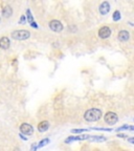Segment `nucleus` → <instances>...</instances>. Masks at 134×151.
Here are the masks:
<instances>
[{"label": "nucleus", "mask_w": 134, "mask_h": 151, "mask_svg": "<svg viewBox=\"0 0 134 151\" xmlns=\"http://www.w3.org/2000/svg\"><path fill=\"white\" fill-rule=\"evenodd\" d=\"M102 118V110L99 108H91L88 109L84 113V119L87 122H97Z\"/></svg>", "instance_id": "obj_1"}, {"label": "nucleus", "mask_w": 134, "mask_h": 151, "mask_svg": "<svg viewBox=\"0 0 134 151\" xmlns=\"http://www.w3.org/2000/svg\"><path fill=\"white\" fill-rule=\"evenodd\" d=\"M29 36H31V33L25 29H18L12 33V38L15 40H25L29 38Z\"/></svg>", "instance_id": "obj_2"}, {"label": "nucleus", "mask_w": 134, "mask_h": 151, "mask_svg": "<svg viewBox=\"0 0 134 151\" xmlns=\"http://www.w3.org/2000/svg\"><path fill=\"white\" fill-rule=\"evenodd\" d=\"M104 120H105V122L108 124V125H114L116 122L118 121V116H116L114 112H107L106 116H105V118H104Z\"/></svg>", "instance_id": "obj_3"}, {"label": "nucleus", "mask_w": 134, "mask_h": 151, "mask_svg": "<svg viewBox=\"0 0 134 151\" xmlns=\"http://www.w3.org/2000/svg\"><path fill=\"white\" fill-rule=\"evenodd\" d=\"M20 131H21V134L32 135L34 133V127L31 124L23 123V124H21V126H20Z\"/></svg>", "instance_id": "obj_4"}, {"label": "nucleus", "mask_w": 134, "mask_h": 151, "mask_svg": "<svg viewBox=\"0 0 134 151\" xmlns=\"http://www.w3.org/2000/svg\"><path fill=\"white\" fill-rule=\"evenodd\" d=\"M49 27L52 31L59 33V32H62V29H63V24L59 20H52V21L49 22Z\"/></svg>", "instance_id": "obj_5"}, {"label": "nucleus", "mask_w": 134, "mask_h": 151, "mask_svg": "<svg viewBox=\"0 0 134 151\" xmlns=\"http://www.w3.org/2000/svg\"><path fill=\"white\" fill-rule=\"evenodd\" d=\"M111 36V29L108 26H103L99 29V37L102 39H107Z\"/></svg>", "instance_id": "obj_6"}, {"label": "nucleus", "mask_w": 134, "mask_h": 151, "mask_svg": "<svg viewBox=\"0 0 134 151\" xmlns=\"http://www.w3.org/2000/svg\"><path fill=\"white\" fill-rule=\"evenodd\" d=\"M99 9L101 15H107L109 13V11H110V3L108 1H104V2L101 3Z\"/></svg>", "instance_id": "obj_7"}, {"label": "nucleus", "mask_w": 134, "mask_h": 151, "mask_svg": "<svg viewBox=\"0 0 134 151\" xmlns=\"http://www.w3.org/2000/svg\"><path fill=\"white\" fill-rule=\"evenodd\" d=\"M89 139V135H87V134L78 135V137H73V135H71V137H67V139H65V143L66 144H68V143H70V142H72V141H83V139Z\"/></svg>", "instance_id": "obj_8"}, {"label": "nucleus", "mask_w": 134, "mask_h": 151, "mask_svg": "<svg viewBox=\"0 0 134 151\" xmlns=\"http://www.w3.org/2000/svg\"><path fill=\"white\" fill-rule=\"evenodd\" d=\"M130 38V33L128 31H120V33H118V40L120 41V42H126V41L129 40Z\"/></svg>", "instance_id": "obj_9"}, {"label": "nucleus", "mask_w": 134, "mask_h": 151, "mask_svg": "<svg viewBox=\"0 0 134 151\" xmlns=\"http://www.w3.org/2000/svg\"><path fill=\"white\" fill-rule=\"evenodd\" d=\"M11 46V41L7 37H2L0 39V48L2 50H7Z\"/></svg>", "instance_id": "obj_10"}, {"label": "nucleus", "mask_w": 134, "mask_h": 151, "mask_svg": "<svg viewBox=\"0 0 134 151\" xmlns=\"http://www.w3.org/2000/svg\"><path fill=\"white\" fill-rule=\"evenodd\" d=\"M48 128H49V123L47 122V121H43V122H41L39 125H38V130H39V132H45L46 130H48Z\"/></svg>", "instance_id": "obj_11"}, {"label": "nucleus", "mask_w": 134, "mask_h": 151, "mask_svg": "<svg viewBox=\"0 0 134 151\" xmlns=\"http://www.w3.org/2000/svg\"><path fill=\"white\" fill-rule=\"evenodd\" d=\"M13 15V9L12 6H9V5H6L4 6V9H2V16L4 18H9V17Z\"/></svg>", "instance_id": "obj_12"}, {"label": "nucleus", "mask_w": 134, "mask_h": 151, "mask_svg": "<svg viewBox=\"0 0 134 151\" xmlns=\"http://www.w3.org/2000/svg\"><path fill=\"white\" fill-rule=\"evenodd\" d=\"M26 20H27L28 22H29V24H33L34 22V17H33V15H32V13H31V11H29V9H27V11H26Z\"/></svg>", "instance_id": "obj_13"}, {"label": "nucleus", "mask_w": 134, "mask_h": 151, "mask_svg": "<svg viewBox=\"0 0 134 151\" xmlns=\"http://www.w3.org/2000/svg\"><path fill=\"white\" fill-rule=\"evenodd\" d=\"M48 143H49V139H43L42 141H40V143L38 144L37 147H38V148H42V147H44L45 145H47Z\"/></svg>", "instance_id": "obj_14"}, {"label": "nucleus", "mask_w": 134, "mask_h": 151, "mask_svg": "<svg viewBox=\"0 0 134 151\" xmlns=\"http://www.w3.org/2000/svg\"><path fill=\"white\" fill-rule=\"evenodd\" d=\"M89 139H91V141H95V142L106 141V137H89Z\"/></svg>", "instance_id": "obj_15"}, {"label": "nucleus", "mask_w": 134, "mask_h": 151, "mask_svg": "<svg viewBox=\"0 0 134 151\" xmlns=\"http://www.w3.org/2000/svg\"><path fill=\"white\" fill-rule=\"evenodd\" d=\"M120 19V11H115V12L113 13V20L114 21H118Z\"/></svg>", "instance_id": "obj_16"}, {"label": "nucleus", "mask_w": 134, "mask_h": 151, "mask_svg": "<svg viewBox=\"0 0 134 151\" xmlns=\"http://www.w3.org/2000/svg\"><path fill=\"white\" fill-rule=\"evenodd\" d=\"M88 131V129H72L71 132L72 133H83V132H86Z\"/></svg>", "instance_id": "obj_17"}, {"label": "nucleus", "mask_w": 134, "mask_h": 151, "mask_svg": "<svg viewBox=\"0 0 134 151\" xmlns=\"http://www.w3.org/2000/svg\"><path fill=\"white\" fill-rule=\"evenodd\" d=\"M128 129L130 130V125H123L122 127L118 128V129H116V131H120V130H128Z\"/></svg>", "instance_id": "obj_18"}, {"label": "nucleus", "mask_w": 134, "mask_h": 151, "mask_svg": "<svg viewBox=\"0 0 134 151\" xmlns=\"http://www.w3.org/2000/svg\"><path fill=\"white\" fill-rule=\"evenodd\" d=\"M25 22H26L25 15H22L21 18H20V20H19V23H20V24H25Z\"/></svg>", "instance_id": "obj_19"}, {"label": "nucleus", "mask_w": 134, "mask_h": 151, "mask_svg": "<svg viewBox=\"0 0 134 151\" xmlns=\"http://www.w3.org/2000/svg\"><path fill=\"white\" fill-rule=\"evenodd\" d=\"M93 130H102V131H112L111 128H91Z\"/></svg>", "instance_id": "obj_20"}, {"label": "nucleus", "mask_w": 134, "mask_h": 151, "mask_svg": "<svg viewBox=\"0 0 134 151\" xmlns=\"http://www.w3.org/2000/svg\"><path fill=\"white\" fill-rule=\"evenodd\" d=\"M118 137H125V139H126V137H127V135L124 134V133H118Z\"/></svg>", "instance_id": "obj_21"}, {"label": "nucleus", "mask_w": 134, "mask_h": 151, "mask_svg": "<svg viewBox=\"0 0 134 151\" xmlns=\"http://www.w3.org/2000/svg\"><path fill=\"white\" fill-rule=\"evenodd\" d=\"M19 137H21V139H24V141H26V139H26V137H23V134H19Z\"/></svg>", "instance_id": "obj_22"}, {"label": "nucleus", "mask_w": 134, "mask_h": 151, "mask_svg": "<svg viewBox=\"0 0 134 151\" xmlns=\"http://www.w3.org/2000/svg\"><path fill=\"white\" fill-rule=\"evenodd\" d=\"M133 142H134V139H133V137H130V139H129V143L133 144Z\"/></svg>", "instance_id": "obj_23"}, {"label": "nucleus", "mask_w": 134, "mask_h": 151, "mask_svg": "<svg viewBox=\"0 0 134 151\" xmlns=\"http://www.w3.org/2000/svg\"><path fill=\"white\" fill-rule=\"evenodd\" d=\"M37 148H38L37 146H33V147H32V151H36V149H37Z\"/></svg>", "instance_id": "obj_24"}]
</instances>
